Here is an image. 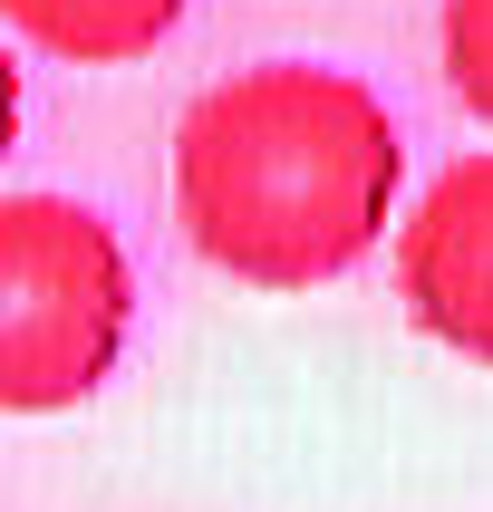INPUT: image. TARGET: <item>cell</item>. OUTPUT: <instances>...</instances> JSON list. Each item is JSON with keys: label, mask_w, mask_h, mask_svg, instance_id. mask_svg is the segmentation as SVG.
Masks as SVG:
<instances>
[{"label": "cell", "mask_w": 493, "mask_h": 512, "mask_svg": "<svg viewBox=\"0 0 493 512\" xmlns=\"http://www.w3.org/2000/svg\"><path fill=\"white\" fill-rule=\"evenodd\" d=\"M397 300L435 348L493 368V145L455 155L397 213Z\"/></svg>", "instance_id": "cell-3"}, {"label": "cell", "mask_w": 493, "mask_h": 512, "mask_svg": "<svg viewBox=\"0 0 493 512\" xmlns=\"http://www.w3.org/2000/svg\"><path fill=\"white\" fill-rule=\"evenodd\" d=\"M10 145H20V58L0 39V165H10Z\"/></svg>", "instance_id": "cell-6"}, {"label": "cell", "mask_w": 493, "mask_h": 512, "mask_svg": "<svg viewBox=\"0 0 493 512\" xmlns=\"http://www.w3.org/2000/svg\"><path fill=\"white\" fill-rule=\"evenodd\" d=\"M136 261L78 194H0V416H68L116 377Z\"/></svg>", "instance_id": "cell-2"}, {"label": "cell", "mask_w": 493, "mask_h": 512, "mask_svg": "<svg viewBox=\"0 0 493 512\" xmlns=\"http://www.w3.org/2000/svg\"><path fill=\"white\" fill-rule=\"evenodd\" d=\"M406 213L387 97L329 58H252L174 116V223L242 290H329Z\"/></svg>", "instance_id": "cell-1"}, {"label": "cell", "mask_w": 493, "mask_h": 512, "mask_svg": "<svg viewBox=\"0 0 493 512\" xmlns=\"http://www.w3.org/2000/svg\"><path fill=\"white\" fill-rule=\"evenodd\" d=\"M194 0H0V29H20L29 49L68 58V68H126L174 39Z\"/></svg>", "instance_id": "cell-4"}, {"label": "cell", "mask_w": 493, "mask_h": 512, "mask_svg": "<svg viewBox=\"0 0 493 512\" xmlns=\"http://www.w3.org/2000/svg\"><path fill=\"white\" fill-rule=\"evenodd\" d=\"M435 68L455 87V107L493 126V0H445L435 10Z\"/></svg>", "instance_id": "cell-5"}]
</instances>
